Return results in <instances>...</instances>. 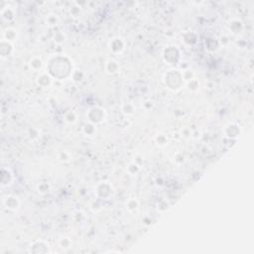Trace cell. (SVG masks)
Wrapping results in <instances>:
<instances>
[{
  "instance_id": "6da1fadb",
  "label": "cell",
  "mask_w": 254,
  "mask_h": 254,
  "mask_svg": "<svg viewBox=\"0 0 254 254\" xmlns=\"http://www.w3.org/2000/svg\"><path fill=\"white\" fill-rule=\"evenodd\" d=\"M90 121L91 123L93 124V121H94V118H97L95 120V123H99L103 120L104 118V110L100 109V108H97V107H93L92 109L90 110Z\"/></svg>"
},
{
  "instance_id": "7a4b0ae2",
  "label": "cell",
  "mask_w": 254,
  "mask_h": 254,
  "mask_svg": "<svg viewBox=\"0 0 254 254\" xmlns=\"http://www.w3.org/2000/svg\"><path fill=\"white\" fill-rule=\"evenodd\" d=\"M124 42L120 38H114L109 43L110 50L114 53H121L124 50Z\"/></svg>"
},
{
  "instance_id": "3957f363",
  "label": "cell",
  "mask_w": 254,
  "mask_h": 254,
  "mask_svg": "<svg viewBox=\"0 0 254 254\" xmlns=\"http://www.w3.org/2000/svg\"><path fill=\"white\" fill-rule=\"evenodd\" d=\"M3 202H4V206L6 207L9 208V209H13V211L17 209L19 207V206H20V202H19L18 199L13 196H8L7 199L6 200L4 199Z\"/></svg>"
},
{
  "instance_id": "277c9868",
  "label": "cell",
  "mask_w": 254,
  "mask_h": 254,
  "mask_svg": "<svg viewBox=\"0 0 254 254\" xmlns=\"http://www.w3.org/2000/svg\"><path fill=\"white\" fill-rule=\"evenodd\" d=\"M118 69H119V66L117 62L113 60H109L106 63V71L108 74H116L118 72Z\"/></svg>"
},
{
  "instance_id": "5b68a950",
  "label": "cell",
  "mask_w": 254,
  "mask_h": 254,
  "mask_svg": "<svg viewBox=\"0 0 254 254\" xmlns=\"http://www.w3.org/2000/svg\"><path fill=\"white\" fill-rule=\"evenodd\" d=\"M226 128L230 129L229 132H225V133H226V135H227L228 137H237V136L239 135L238 133L234 132V130L240 129V127H239L238 125H236V124H230V125L226 126Z\"/></svg>"
},
{
  "instance_id": "8992f818",
  "label": "cell",
  "mask_w": 254,
  "mask_h": 254,
  "mask_svg": "<svg viewBox=\"0 0 254 254\" xmlns=\"http://www.w3.org/2000/svg\"><path fill=\"white\" fill-rule=\"evenodd\" d=\"M31 67H32V69H36V71H39V69H41L42 67H43L42 60L39 59V58H34L33 60L31 61Z\"/></svg>"
},
{
  "instance_id": "52a82bcc",
  "label": "cell",
  "mask_w": 254,
  "mask_h": 254,
  "mask_svg": "<svg viewBox=\"0 0 254 254\" xmlns=\"http://www.w3.org/2000/svg\"><path fill=\"white\" fill-rule=\"evenodd\" d=\"M126 207L128 208L130 212H134L138 208V202L135 199H130L126 202Z\"/></svg>"
},
{
  "instance_id": "ba28073f",
  "label": "cell",
  "mask_w": 254,
  "mask_h": 254,
  "mask_svg": "<svg viewBox=\"0 0 254 254\" xmlns=\"http://www.w3.org/2000/svg\"><path fill=\"white\" fill-rule=\"evenodd\" d=\"M59 22V17L55 14H50L47 16V23L51 26H55Z\"/></svg>"
},
{
  "instance_id": "9c48e42d",
  "label": "cell",
  "mask_w": 254,
  "mask_h": 254,
  "mask_svg": "<svg viewBox=\"0 0 254 254\" xmlns=\"http://www.w3.org/2000/svg\"><path fill=\"white\" fill-rule=\"evenodd\" d=\"M65 119L69 123H75V121H77V115H75V113L74 111H69L66 114Z\"/></svg>"
},
{
  "instance_id": "30bf717a",
  "label": "cell",
  "mask_w": 254,
  "mask_h": 254,
  "mask_svg": "<svg viewBox=\"0 0 254 254\" xmlns=\"http://www.w3.org/2000/svg\"><path fill=\"white\" fill-rule=\"evenodd\" d=\"M156 141L158 142V144L160 145V146H164V145H166L168 140H167V138L166 136H165L164 134H158L157 137H156Z\"/></svg>"
}]
</instances>
